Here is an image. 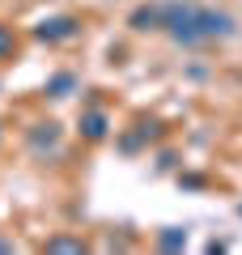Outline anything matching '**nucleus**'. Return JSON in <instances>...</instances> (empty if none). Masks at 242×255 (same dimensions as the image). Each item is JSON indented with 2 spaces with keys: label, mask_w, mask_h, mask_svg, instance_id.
<instances>
[{
  "label": "nucleus",
  "mask_w": 242,
  "mask_h": 255,
  "mask_svg": "<svg viewBox=\"0 0 242 255\" xmlns=\"http://www.w3.org/2000/svg\"><path fill=\"white\" fill-rule=\"evenodd\" d=\"M161 30H170L174 43L183 47H196L208 43V38H230L234 34V17L230 13H217V9H200V4H161Z\"/></svg>",
  "instance_id": "f257e3e1"
},
{
  "label": "nucleus",
  "mask_w": 242,
  "mask_h": 255,
  "mask_svg": "<svg viewBox=\"0 0 242 255\" xmlns=\"http://www.w3.org/2000/svg\"><path fill=\"white\" fill-rule=\"evenodd\" d=\"M34 34L43 38V43H72V38L81 34V21L77 17H43L34 26Z\"/></svg>",
  "instance_id": "f03ea898"
},
{
  "label": "nucleus",
  "mask_w": 242,
  "mask_h": 255,
  "mask_svg": "<svg viewBox=\"0 0 242 255\" xmlns=\"http://www.w3.org/2000/svg\"><path fill=\"white\" fill-rule=\"evenodd\" d=\"M107 132H111L107 111H90V115H81V136H85V140H102Z\"/></svg>",
  "instance_id": "7ed1b4c3"
},
{
  "label": "nucleus",
  "mask_w": 242,
  "mask_h": 255,
  "mask_svg": "<svg viewBox=\"0 0 242 255\" xmlns=\"http://www.w3.org/2000/svg\"><path fill=\"white\" fill-rule=\"evenodd\" d=\"M127 26L132 30H161V4H140V9L132 13V17H127Z\"/></svg>",
  "instance_id": "20e7f679"
},
{
  "label": "nucleus",
  "mask_w": 242,
  "mask_h": 255,
  "mask_svg": "<svg viewBox=\"0 0 242 255\" xmlns=\"http://www.w3.org/2000/svg\"><path fill=\"white\" fill-rule=\"evenodd\" d=\"M30 145H34V153L55 149V145H60V124H38L34 132H30Z\"/></svg>",
  "instance_id": "39448f33"
},
{
  "label": "nucleus",
  "mask_w": 242,
  "mask_h": 255,
  "mask_svg": "<svg viewBox=\"0 0 242 255\" xmlns=\"http://www.w3.org/2000/svg\"><path fill=\"white\" fill-rule=\"evenodd\" d=\"M72 90H77V77L72 73H55L51 81H47V94H51V98H68Z\"/></svg>",
  "instance_id": "423d86ee"
},
{
  "label": "nucleus",
  "mask_w": 242,
  "mask_h": 255,
  "mask_svg": "<svg viewBox=\"0 0 242 255\" xmlns=\"http://www.w3.org/2000/svg\"><path fill=\"white\" fill-rule=\"evenodd\" d=\"M157 243H161V251H183L187 247V230H166Z\"/></svg>",
  "instance_id": "0eeeda50"
},
{
  "label": "nucleus",
  "mask_w": 242,
  "mask_h": 255,
  "mask_svg": "<svg viewBox=\"0 0 242 255\" xmlns=\"http://www.w3.org/2000/svg\"><path fill=\"white\" fill-rule=\"evenodd\" d=\"M13 51H17V38H13L9 26H0V60H9Z\"/></svg>",
  "instance_id": "6e6552de"
},
{
  "label": "nucleus",
  "mask_w": 242,
  "mask_h": 255,
  "mask_svg": "<svg viewBox=\"0 0 242 255\" xmlns=\"http://www.w3.org/2000/svg\"><path fill=\"white\" fill-rule=\"evenodd\" d=\"M47 251H85V243H77V238H51Z\"/></svg>",
  "instance_id": "1a4fd4ad"
},
{
  "label": "nucleus",
  "mask_w": 242,
  "mask_h": 255,
  "mask_svg": "<svg viewBox=\"0 0 242 255\" xmlns=\"http://www.w3.org/2000/svg\"><path fill=\"white\" fill-rule=\"evenodd\" d=\"M238 213H242V204H238Z\"/></svg>",
  "instance_id": "9d476101"
}]
</instances>
